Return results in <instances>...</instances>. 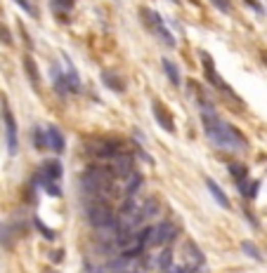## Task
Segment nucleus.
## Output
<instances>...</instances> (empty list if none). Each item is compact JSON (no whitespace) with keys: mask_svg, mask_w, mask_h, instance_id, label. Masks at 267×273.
I'll list each match as a JSON object with an SVG mask.
<instances>
[{"mask_svg":"<svg viewBox=\"0 0 267 273\" xmlns=\"http://www.w3.org/2000/svg\"><path fill=\"white\" fill-rule=\"evenodd\" d=\"M204 130H206V137L208 141H213L215 146L220 148H230V151H239V148H246V139H243V134L230 125V122L220 120L217 115H208L204 113Z\"/></svg>","mask_w":267,"mask_h":273,"instance_id":"nucleus-1","label":"nucleus"},{"mask_svg":"<svg viewBox=\"0 0 267 273\" xmlns=\"http://www.w3.org/2000/svg\"><path fill=\"white\" fill-rule=\"evenodd\" d=\"M0 115H3V125H5V144H7V153L10 156H17V122H14V115L7 99H3L0 104Z\"/></svg>","mask_w":267,"mask_h":273,"instance_id":"nucleus-2","label":"nucleus"},{"mask_svg":"<svg viewBox=\"0 0 267 273\" xmlns=\"http://www.w3.org/2000/svg\"><path fill=\"white\" fill-rule=\"evenodd\" d=\"M87 221L95 226V229H100V226H106L109 221H114V212L112 207H109V203L104 201H93L87 203Z\"/></svg>","mask_w":267,"mask_h":273,"instance_id":"nucleus-3","label":"nucleus"},{"mask_svg":"<svg viewBox=\"0 0 267 273\" xmlns=\"http://www.w3.org/2000/svg\"><path fill=\"white\" fill-rule=\"evenodd\" d=\"M112 160H114L112 172H114V177H118V179H128V177L135 172V160H132V156H128V153L118 151Z\"/></svg>","mask_w":267,"mask_h":273,"instance_id":"nucleus-4","label":"nucleus"},{"mask_svg":"<svg viewBox=\"0 0 267 273\" xmlns=\"http://www.w3.org/2000/svg\"><path fill=\"white\" fill-rule=\"evenodd\" d=\"M142 14H144V17H149V26L156 31V36L163 40V45H168V47H175V36L166 29L161 14H159V12H147V10H144Z\"/></svg>","mask_w":267,"mask_h":273,"instance_id":"nucleus-5","label":"nucleus"},{"mask_svg":"<svg viewBox=\"0 0 267 273\" xmlns=\"http://www.w3.org/2000/svg\"><path fill=\"white\" fill-rule=\"evenodd\" d=\"M151 111H154L156 122H159L166 132H175V122L170 120V113H168V109L163 106L161 102H159V99H154V102H151Z\"/></svg>","mask_w":267,"mask_h":273,"instance_id":"nucleus-6","label":"nucleus"},{"mask_svg":"<svg viewBox=\"0 0 267 273\" xmlns=\"http://www.w3.org/2000/svg\"><path fill=\"white\" fill-rule=\"evenodd\" d=\"M206 186H208V191H211V195H213V201H215L217 205L225 207V210H230V207H232L230 198L225 195V191L220 188V184H217L215 179H211V177H208V179H206Z\"/></svg>","mask_w":267,"mask_h":273,"instance_id":"nucleus-7","label":"nucleus"},{"mask_svg":"<svg viewBox=\"0 0 267 273\" xmlns=\"http://www.w3.org/2000/svg\"><path fill=\"white\" fill-rule=\"evenodd\" d=\"M40 175H43L45 182H57V179L62 177V163H59L57 158L45 160V163H43V170H40Z\"/></svg>","mask_w":267,"mask_h":273,"instance_id":"nucleus-8","label":"nucleus"},{"mask_svg":"<svg viewBox=\"0 0 267 273\" xmlns=\"http://www.w3.org/2000/svg\"><path fill=\"white\" fill-rule=\"evenodd\" d=\"M45 132H48V141H50V148L55 153H62L64 148H66V139H64V134L59 132V128L50 125V128L45 130Z\"/></svg>","mask_w":267,"mask_h":273,"instance_id":"nucleus-9","label":"nucleus"},{"mask_svg":"<svg viewBox=\"0 0 267 273\" xmlns=\"http://www.w3.org/2000/svg\"><path fill=\"white\" fill-rule=\"evenodd\" d=\"M161 64H163V71H166V76H168V80L173 83L175 87H180L182 85V73H180V66L175 64L173 59H161Z\"/></svg>","mask_w":267,"mask_h":273,"instance_id":"nucleus-10","label":"nucleus"},{"mask_svg":"<svg viewBox=\"0 0 267 273\" xmlns=\"http://www.w3.org/2000/svg\"><path fill=\"white\" fill-rule=\"evenodd\" d=\"M21 64H24V71H26V76H29V80H31V85L38 90V87H40V76H38V68H36V61H33V57L26 55L24 59H21Z\"/></svg>","mask_w":267,"mask_h":273,"instance_id":"nucleus-11","label":"nucleus"},{"mask_svg":"<svg viewBox=\"0 0 267 273\" xmlns=\"http://www.w3.org/2000/svg\"><path fill=\"white\" fill-rule=\"evenodd\" d=\"M239 191H241L243 198H249V201H253L255 195H258V191H260V182H239Z\"/></svg>","mask_w":267,"mask_h":273,"instance_id":"nucleus-12","label":"nucleus"},{"mask_svg":"<svg viewBox=\"0 0 267 273\" xmlns=\"http://www.w3.org/2000/svg\"><path fill=\"white\" fill-rule=\"evenodd\" d=\"M102 78H104V85L109 87V90H116V92H125V85L121 83V78L118 76H114V73L104 71L102 73Z\"/></svg>","mask_w":267,"mask_h":273,"instance_id":"nucleus-13","label":"nucleus"},{"mask_svg":"<svg viewBox=\"0 0 267 273\" xmlns=\"http://www.w3.org/2000/svg\"><path fill=\"white\" fill-rule=\"evenodd\" d=\"M230 172H232V177L236 179V184L249 179V167H246L243 163H230Z\"/></svg>","mask_w":267,"mask_h":273,"instance_id":"nucleus-14","label":"nucleus"},{"mask_svg":"<svg viewBox=\"0 0 267 273\" xmlns=\"http://www.w3.org/2000/svg\"><path fill=\"white\" fill-rule=\"evenodd\" d=\"M33 144H36V148H40V151H45V148H50V141H48V132L40 128L33 130Z\"/></svg>","mask_w":267,"mask_h":273,"instance_id":"nucleus-15","label":"nucleus"},{"mask_svg":"<svg viewBox=\"0 0 267 273\" xmlns=\"http://www.w3.org/2000/svg\"><path fill=\"white\" fill-rule=\"evenodd\" d=\"M159 268H161V271H170V268H173V250L170 247H166L161 255H159Z\"/></svg>","mask_w":267,"mask_h":273,"instance_id":"nucleus-16","label":"nucleus"},{"mask_svg":"<svg viewBox=\"0 0 267 273\" xmlns=\"http://www.w3.org/2000/svg\"><path fill=\"white\" fill-rule=\"evenodd\" d=\"M241 250H243V252H246V255H249V257H253L255 261H262V255H260V250L255 247V245L251 243V240H243V243H241Z\"/></svg>","mask_w":267,"mask_h":273,"instance_id":"nucleus-17","label":"nucleus"},{"mask_svg":"<svg viewBox=\"0 0 267 273\" xmlns=\"http://www.w3.org/2000/svg\"><path fill=\"white\" fill-rule=\"evenodd\" d=\"M14 3H17V5L21 7V10H24L26 14H29V17H33V19L38 17V10H36V7L31 5V3H29V0H14Z\"/></svg>","mask_w":267,"mask_h":273,"instance_id":"nucleus-18","label":"nucleus"},{"mask_svg":"<svg viewBox=\"0 0 267 273\" xmlns=\"http://www.w3.org/2000/svg\"><path fill=\"white\" fill-rule=\"evenodd\" d=\"M187 250H189V257H194V264L199 266V264H204V255L199 252V247L194 243H187Z\"/></svg>","mask_w":267,"mask_h":273,"instance_id":"nucleus-19","label":"nucleus"},{"mask_svg":"<svg viewBox=\"0 0 267 273\" xmlns=\"http://www.w3.org/2000/svg\"><path fill=\"white\" fill-rule=\"evenodd\" d=\"M43 188L48 191V195H52V198H59V195H62V186H57L55 182H45Z\"/></svg>","mask_w":267,"mask_h":273,"instance_id":"nucleus-20","label":"nucleus"},{"mask_svg":"<svg viewBox=\"0 0 267 273\" xmlns=\"http://www.w3.org/2000/svg\"><path fill=\"white\" fill-rule=\"evenodd\" d=\"M36 229L40 231V233H43V236L48 238V240H55V238H57V236H55V231H52V229H48V226H45L43 221H40V219H36Z\"/></svg>","mask_w":267,"mask_h":273,"instance_id":"nucleus-21","label":"nucleus"},{"mask_svg":"<svg viewBox=\"0 0 267 273\" xmlns=\"http://www.w3.org/2000/svg\"><path fill=\"white\" fill-rule=\"evenodd\" d=\"M211 5H215L220 12H230V10H232V0H211Z\"/></svg>","mask_w":267,"mask_h":273,"instance_id":"nucleus-22","label":"nucleus"},{"mask_svg":"<svg viewBox=\"0 0 267 273\" xmlns=\"http://www.w3.org/2000/svg\"><path fill=\"white\" fill-rule=\"evenodd\" d=\"M0 40H3V45H12V36L3 24H0Z\"/></svg>","mask_w":267,"mask_h":273,"instance_id":"nucleus-23","label":"nucleus"},{"mask_svg":"<svg viewBox=\"0 0 267 273\" xmlns=\"http://www.w3.org/2000/svg\"><path fill=\"white\" fill-rule=\"evenodd\" d=\"M243 3H246V5H249L251 10H255V12H258V14H262V12H265V10H262V5H260V3H258V0H243Z\"/></svg>","mask_w":267,"mask_h":273,"instance_id":"nucleus-24","label":"nucleus"},{"mask_svg":"<svg viewBox=\"0 0 267 273\" xmlns=\"http://www.w3.org/2000/svg\"><path fill=\"white\" fill-rule=\"evenodd\" d=\"M187 273H204V271H201V268L196 266V264H192V266L187 268Z\"/></svg>","mask_w":267,"mask_h":273,"instance_id":"nucleus-25","label":"nucleus"},{"mask_svg":"<svg viewBox=\"0 0 267 273\" xmlns=\"http://www.w3.org/2000/svg\"><path fill=\"white\" fill-rule=\"evenodd\" d=\"M262 59H265V64H267V52H265V55H262Z\"/></svg>","mask_w":267,"mask_h":273,"instance_id":"nucleus-26","label":"nucleus"},{"mask_svg":"<svg viewBox=\"0 0 267 273\" xmlns=\"http://www.w3.org/2000/svg\"><path fill=\"white\" fill-rule=\"evenodd\" d=\"M66 3H71V5H74V0H66Z\"/></svg>","mask_w":267,"mask_h":273,"instance_id":"nucleus-27","label":"nucleus"}]
</instances>
